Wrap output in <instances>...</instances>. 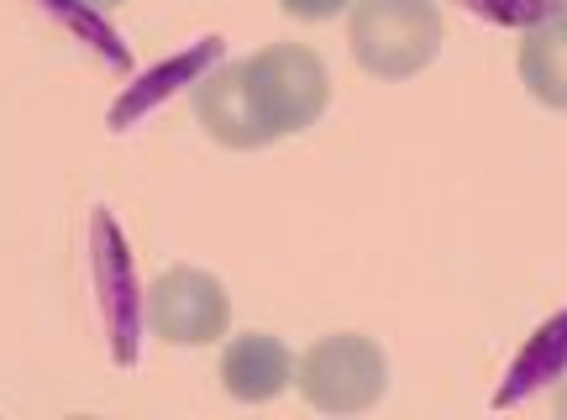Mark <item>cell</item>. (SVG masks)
<instances>
[{"label": "cell", "mask_w": 567, "mask_h": 420, "mask_svg": "<svg viewBox=\"0 0 567 420\" xmlns=\"http://www.w3.org/2000/svg\"><path fill=\"white\" fill-rule=\"evenodd\" d=\"M243 90L264 142H279L321 121L326 101H331V74L310 48L274 42L264 53L243 59Z\"/></svg>", "instance_id": "cell-1"}, {"label": "cell", "mask_w": 567, "mask_h": 420, "mask_svg": "<svg viewBox=\"0 0 567 420\" xmlns=\"http://www.w3.org/2000/svg\"><path fill=\"white\" fill-rule=\"evenodd\" d=\"M347 48L373 80H410L442 53L436 0H352Z\"/></svg>", "instance_id": "cell-2"}, {"label": "cell", "mask_w": 567, "mask_h": 420, "mask_svg": "<svg viewBox=\"0 0 567 420\" xmlns=\"http://www.w3.org/2000/svg\"><path fill=\"white\" fill-rule=\"evenodd\" d=\"M295 389L305 395L310 410L326 416H363L384 400L389 389V362L384 347L358 331H337L321 337L305 358H295Z\"/></svg>", "instance_id": "cell-3"}, {"label": "cell", "mask_w": 567, "mask_h": 420, "mask_svg": "<svg viewBox=\"0 0 567 420\" xmlns=\"http://www.w3.org/2000/svg\"><path fill=\"white\" fill-rule=\"evenodd\" d=\"M147 326L158 331L168 347H210L226 337L231 326V300L216 274L205 268H163L158 279L147 284Z\"/></svg>", "instance_id": "cell-4"}, {"label": "cell", "mask_w": 567, "mask_h": 420, "mask_svg": "<svg viewBox=\"0 0 567 420\" xmlns=\"http://www.w3.org/2000/svg\"><path fill=\"white\" fill-rule=\"evenodd\" d=\"M295 383V352L268 331H243L221 352V389L243 404H268Z\"/></svg>", "instance_id": "cell-5"}, {"label": "cell", "mask_w": 567, "mask_h": 420, "mask_svg": "<svg viewBox=\"0 0 567 420\" xmlns=\"http://www.w3.org/2000/svg\"><path fill=\"white\" fill-rule=\"evenodd\" d=\"M195 116L221 147H237V153H252V147H268L258 121H252V105H247L243 90V63H221L216 74L195 80Z\"/></svg>", "instance_id": "cell-6"}, {"label": "cell", "mask_w": 567, "mask_h": 420, "mask_svg": "<svg viewBox=\"0 0 567 420\" xmlns=\"http://www.w3.org/2000/svg\"><path fill=\"white\" fill-rule=\"evenodd\" d=\"M515 63H520V84L530 90V101L567 111V32L557 27V17L526 27Z\"/></svg>", "instance_id": "cell-7"}, {"label": "cell", "mask_w": 567, "mask_h": 420, "mask_svg": "<svg viewBox=\"0 0 567 420\" xmlns=\"http://www.w3.org/2000/svg\"><path fill=\"white\" fill-rule=\"evenodd\" d=\"M563 358H567V316H557L542 331V337L526 347V358L515 362V373H509V389L499 395V404H509V400H520L530 383H542V379H563L567 368H563Z\"/></svg>", "instance_id": "cell-8"}, {"label": "cell", "mask_w": 567, "mask_h": 420, "mask_svg": "<svg viewBox=\"0 0 567 420\" xmlns=\"http://www.w3.org/2000/svg\"><path fill=\"white\" fill-rule=\"evenodd\" d=\"M347 6L352 0H279V11L295 21H331V17H342Z\"/></svg>", "instance_id": "cell-9"}, {"label": "cell", "mask_w": 567, "mask_h": 420, "mask_svg": "<svg viewBox=\"0 0 567 420\" xmlns=\"http://www.w3.org/2000/svg\"><path fill=\"white\" fill-rule=\"evenodd\" d=\"M551 410L567 420V373H563V383H557V395H551Z\"/></svg>", "instance_id": "cell-10"}, {"label": "cell", "mask_w": 567, "mask_h": 420, "mask_svg": "<svg viewBox=\"0 0 567 420\" xmlns=\"http://www.w3.org/2000/svg\"><path fill=\"white\" fill-rule=\"evenodd\" d=\"M557 27L567 32V0H557Z\"/></svg>", "instance_id": "cell-11"}, {"label": "cell", "mask_w": 567, "mask_h": 420, "mask_svg": "<svg viewBox=\"0 0 567 420\" xmlns=\"http://www.w3.org/2000/svg\"><path fill=\"white\" fill-rule=\"evenodd\" d=\"M90 6H122V0H90Z\"/></svg>", "instance_id": "cell-12"}]
</instances>
